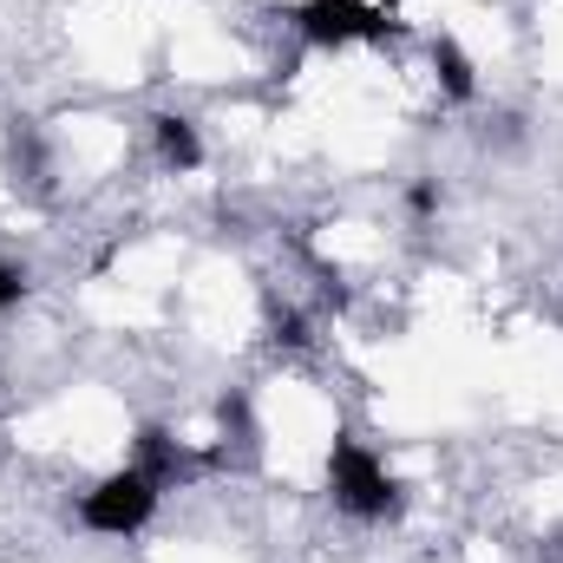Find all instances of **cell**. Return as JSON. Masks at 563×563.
I'll return each mask as SVG.
<instances>
[{
    "mask_svg": "<svg viewBox=\"0 0 563 563\" xmlns=\"http://www.w3.org/2000/svg\"><path fill=\"white\" fill-rule=\"evenodd\" d=\"M321 485H328V505L347 518V525H387L400 518L407 505V478L394 472V459L354 432H334L328 439V459H321Z\"/></svg>",
    "mask_w": 563,
    "mask_h": 563,
    "instance_id": "6da1fadb",
    "label": "cell"
},
{
    "mask_svg": "<svg viewBox=\"0 0 563 563\" xmlns=\"http://www.w3.org/2000/svg\"><path fill=\"white\" fill-rule=\"evenodd\" d=\"M164 492H170V472H157L151 459H125V465H112V472H99L79 498H73V525L79 531H92V538H112V544H125V538H139L157 525V511H164Z\"/></svg>",
    "mask_w": 563,
    "mask_h": 563,
    "instance_id": "7a4b0ae2",
    "label": "cell"
},
{
    "mask_svg": "<svg viewBox=\"0 0 563 563\" xmlns=\"http://www.w3.org/2000/svg\"><path fill=\"white\" fill-rule=\"evenodd\" d=\"M295 40L314 53H354V46H387L400 33V20L380 0H295L288 13Z\"/></svg>",
    "mask_w": 563,
    "mask_h": 563,
    "instance_id": "3957f363",
    "label": "cell"
},
{
    "mask_svg": "<svg viewBox=\"0 0 563 563\" xmlns=\"http://www.w3.org/2000/svg\"><path fill=\"white\" fill-rule=\"evenodd\" d=\"M151 151H157V170H170V177H190L210 157V144H203L190 112H151Z\"/></svg>",
    "mask_w": 563,
    "mask_h": 563,
    "instance_id": "277c9868",
    "label": "cell"
},
{
    "mask_svg": "<svg viewBox=\"0 0 563 563\" xmlns=\"http://www.w3.org/2000/svg\"><path fill=\"white\" fill-rule=\"evenodd\" d=\"M426 59H432L439 99H452V106H472V99H478V59H472V46H465L459 33H432V40H426Z\"/></svg>",
    "mask_w": 563,
    "mask_h": 563,
    "instance_id": "5b68a950",
    "label": "cell"
},
{
    "mask_svg": "<svg viewBox=\"0 0 563 563\" xmlns=\"http://www.w3.org/2000/svg\"><path fill=\"white\" fill-rule=\"evenodd\" d=\"M26 295H33V276H26V263L0 256V314H7V308H20Z\"/></svg>",
    "mask_w": 563,
    "mask_h": 563,
    "instance_id": "8992f818",
    "label": "cell"
}]
</instances>
